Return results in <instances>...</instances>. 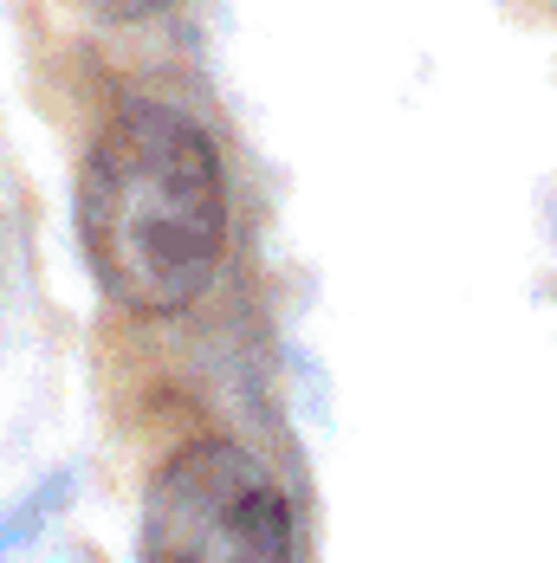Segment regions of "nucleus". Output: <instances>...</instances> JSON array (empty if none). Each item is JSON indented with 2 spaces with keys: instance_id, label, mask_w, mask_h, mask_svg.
<instances>
[{
  "instance_id": "f03ea898",
  "label": "nucleus",
  "mask_w": 557,
  "mask_h": 563,
  "mask_svg": "<svg viewBox=\"0 0 557 563\" xmlns=\"http://www.w3.org/2000/svg\"><path fill=\"white\" fill-rule=\"evenodd\" d=\"M298 518L278 473L253 448L201 434L143 486L136 563H292Z\"/></svg>"
},
{
  "instance_id": "f257e3e1",
  "label": "nucleus",
  "mask_w": 557,
  "mask_h": 563,
  "mask_svg": "<svg viewBox=\"0 0 557 563\" xmlns=\"http://www.w3.org/2000/svg\"><path fill=\"white\" fill-rule=\"evenodd\" d=\"M78 260L130 318L188 311L227 260V163L215 136L163 98H130L91 136L72 181Z\"/></svg>"
},
{
  "instance_id": "7ed1b4c3",
  "label": "nucleus",
  "mask_w": 557,
  "mask_h": 563,
  "mask_svg": "<svg viewBox=\"0 0 557 563\" xmlns=\"http://www.w3.org/2000/svg\"><path fill=\"white\" fill-rule=\"evenodd\" d=\"M85 13H98V20H111V26H123V20H150V13H163L168 0H78Z\"/></svg>"
}]
</instances>
